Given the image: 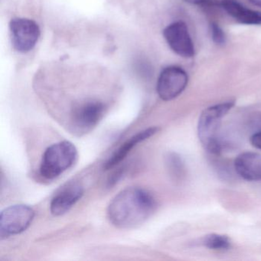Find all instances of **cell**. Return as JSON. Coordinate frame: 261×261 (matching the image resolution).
Returning <instances> with one entry per match:
<instances>
[{
    "label": "cell",
    "mask_w": 261,
    "mask_h": 261,
    "mask_svg": "<svg viewBox=\"0 0 261 261\" xmlns=\"http://www.w3.org/2000/svg\"><path fill=\"white\" fill-rule=\"evenodd\" d=\"M156 201L147 191L130 187L117 194L110 203L108 216L115 227L130 229L144 224L155 212Z\"/></svg>",
    "instance_id": "6da1fadb"
},
{
    "label": "cell",
    "mask_w": 261,
    "mask_h": 261,
    "mask_svg": "<svg viewBox=\"0 0 261 261\" xmlns=\"http://www.w3.org/2000/svg\"><path fill=\"white\" fill-rule=\"evenodd\" d=\"M234 101H227L206 108L200 115L198 124V138L211 153L218 154L221 150L219 134L223 117L231 110Z\"/></svg>",
    "instance_id": "7a4b0ae2"
},
{
    "label": "cell",
    "mask_w": 261,
    "mask_h": 261,
    "mask_svg": "<svg viewBox=\"0 0 261 261\" xmlns=\"http://www.w3.org/2000/svg\"><path fill=\"white\" fill-rule=\"evenodd\" d=\"M77 159V150L72 143L62 141L55 143L44 152L39 173L45 179H55L72 167Z\"/></svg>",
    "instance_id": "3957f363"
},
{
    "label": "cell",
    "mask_w": 261,
    "mask_h": 261,
    "mask_svg": "<svg viewBox=\"0 0 261 261\" xmlns=\"http://www.w3.org/2000/svg\"><path fill=\"white\" fill-rule=\"evenodd\" d=\"M35 216L36 212L33 207L25 204H15L3 210L0 215L1 239H7L27 230Z\"/></svg>",
    "instance_id": "277c9868"
},
{
    "label": "cell",
    "mask_w": 261,
    "mask_h": 261,
    "mask_svg": "<svg viewBox=\"0 0 261 261\" xmlns=\"http://www.w3.org/2000/svg\"><path fill=\"white\" fill-rule=\"evenodd\" d=\"M106 107L98 100H89L77 105L71 114V127L74 134L84 135L91 132L105 116Z\"/></svg>",
    "instance_id": "5b68a950"
},
{
    "label": "cell",
    "mask_w": 261,
    "mask_h": 261,
    "mask_svg": "<svg viewBox=\"0 0 261 261\" xmlns=\"http://www.w3.org/2000/svg\"><path fill=\"white\" fill-rule=\"evenodd\" d=\"M13 48L18 53H27L36 46L41 30L35 21L27 18H14L10 22Z\"/></svg>",
    "instance_id": "8992f818"
},
{
    "label": "cell",
    "mask_w": 261,
    "mask_h": 261,
    "mask_svg": "<svg viewBox=\"0 0 261 261\" xmlns=\"http://www.w3.org/2000/svg\"><path fill=\"white\" fill-rule=\"evenodd\" d=\"M189 82L187 73L178 66H169L160 73L157 81L159 97L165 101L173 100L186 89Z\"/></svg>",
    "instance_id": "52a82bcc"
},
{
    "label": "cell",
    "mask_w": 261,
    "mask_h": 261,
    "mask_svg": "<svg viewBox=\"0 0 261 261\" xmlns=\"http://www.w3.org/2000/svg\"><path fill=\"white\" fill-rule=\"evenodd\" d=\"M163 36L175 54L185 59H190L195 56L194 43L185 22H172L163 30Z\"/></svg>",
    "instance_id": "ba28073f"
},
{
    "label": "cell",
    "mask_w": 261,
    "mask_h": 261,
    "mask_svg": "<svg viewBox=\"0 0 261 261\" xmlns=\"http://www.w3.org/2000/svg\"><path fill=\"white\" fill-rule=\"evenodd\" d=\"M84 195V189L79 183H70L51 200L50 211L54 216L66 214Z\"/></svg>",
    "instance_id": "9c48e42d"
},
{
    "label": "cell",
    "mask_w": 261,
    "mask_h": 261,
    "mask_svg": "<svg viewBox=\"0 0 261 261\" xmlns=\"http://www.w3.org/2000/svg\"><path fill=\"white\" fill-rule=\"evenodd\" d=\"M159 131H160L159 127L148 128L128 139L108 159V161L105 163V169L106 170H109L120 164L137 144L150 138L152 136L156 134Z\"/></svg>",
    "instance_id": "30bf717a"
},
{
    "label": "cell",
    "mask_w": 261,
    "mask_h": 261,
    "mask_svg": "<svg viewBox=\"0 0 261 261\" xmlns=\"http://www.w3.org/2000/svg\"><path fill=\"white\" fill-rule=\"evenodd\" d=\"M237 173L248 181L261 180V154L247 152L241 153L234 162Z\"/></svg>",
    "instance_id": "8fae6325"
},
{
    "label": "cell",
    "mask_w": 261,
    "mask_h": 261,
    "mask_svg": "<svg viewBox=\"0 0 261 261\" xmlns=\"http://www.w3.org/2000/svg\"><path fill=\"white\" fill-rule=\"evenodd\" d=\"M221 7L239 23L261 25V13L247 8L238 0H221Z\"/></svg>",
    "instance_id": "7c38bea8"
},
{
    "label": "cell",
    "mask_w": 261,
    "mask_h": 261,
    "mask_svg": "<svg viewBox=\"0 0 261 261\" xmlns=\"http://www.w3.org/2000/svg\"><path fill=\"white\" fill-rule=\"evenodd\" d=\"M166 165L171 176L175 180L181 179L185 175L186 168L181 157L175 152H170L166 157Z\"/></svg>",
    "instance_id": "4fadbf2b"
},
{
    "label": "cell",
    "mask_w": 261,
    "mask_h": 261,
    "mask_svg": "<svg viewBox=\"0 0 261 261\" xmlns=\"http://www.w3.org/2000/svg\"><path fill=\"white\" fill-rule=\"evenodd\" d=\"M201 244L212 250H225L231 247L230 240L224 235L212 233L203 238Z\"/></svg>",
    "instance_id": "5bb4252c"
},
{
    "label": "cell",
    "mask_w": 261,
    "mask_h": 261,
    "mask_svg": "<svg viewBox=\"0 0 261 261\" xmlns=\"http://www.w3.org/2000/svg\"><path fill=\"white\" fill-rule=\"evenodd\" d=\"M211 36L212 40L218 45H224L226 43V36L222 29L216 22L210 24Z\"/></svg>",
    "instance_id": "9a60e30c"
},
{
    "label": "cell",
    "mask_w": 261,
    "mask_h": 261,
    "mask_svg": "<svg viewBox=\"0 0 261 261\" xmlns=\"http://www.w3.org/2000/svg\"><path fill=\"white\" fill-rule=\"evenodd\" d=\"M250 143L255 148L261 150V129L256 131L252 135Z\"/></svg>",
    "instance_id": "2e32d148"
},
{
    "label": "cell",
    "mask_w": 261,
    "mask_h": 261,
    "mask_svg": "<svg viewBox=\"0 0 261 261\" xmlns=\"http://www.w3.org/2000/svg\"><path fill=\"white\" fill-rule=\"evenodd\" d=\"M185 2L192 4H201L205 3L207 0H184Z\"/></svg>",
    "instance_id": "e0dca14e"
},
{
    "label": "cell",
    "mask_w": 261,
    "mask_h": 261,
    "mask_svg": "<svg viewBox=\"0 0 261 261\" xmlns=\"http://www.w3.org/2000/svg\"><path fill=\"white\" fill-rule=\"evenodd\" d=\"M250 3L254 4V5L257 6V7H260L261 8V0H249Z\"/></svg>",
    "instance_id": "ac0fdd59"
}]
</instances>
